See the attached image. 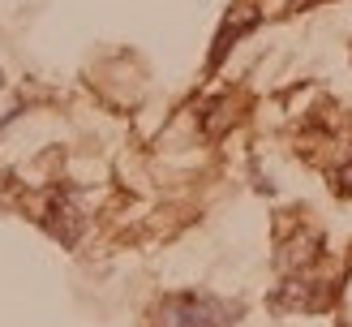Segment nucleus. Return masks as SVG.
Returning a JSON list of instances; mask_svg holds the SVG:
<instances>
[{"instance_id":"f257e3e1","label":"nucleus","mask_w":352,"mask_h":327,"mask_svg":"<svg viewBox=\"0 0 352 327\" xmlns=\"http://www.w3.org/2000/svg\"><path fill=\"white\" fill-rule=\"evenodd\" d=\"M228 323H232L228 306L215 297H198V293L172 297L164 306V327H228Z\"/></svg>"},{"instance_id":"f03ea898","label":"nucleus","mask_w":352,"mask_h":327,"mask_svg":"<svg viewBox=\"0 0 352 327\" xmlns=\"http://www.w3.org/2000/svg\"><path fill=\"white\" fill-rule=\"evenodd\" d=\"M292 5H296V9H309V5H314V0H292Z\"/></svg>"}]
</instances>
